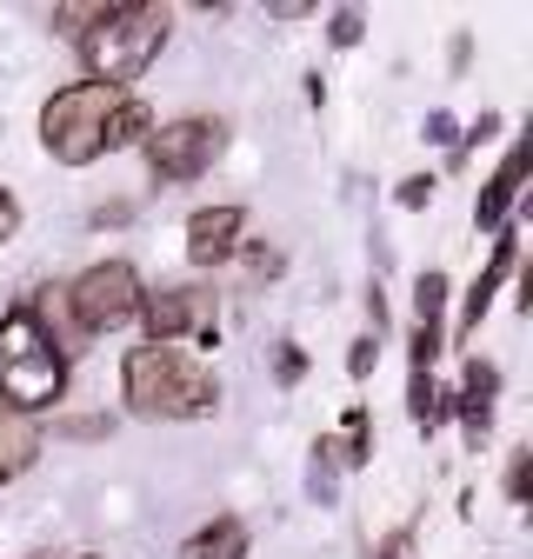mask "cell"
<instances>
[{
  "label": "cell",
  "mask_w": 533,
  "mask_h": 559,
  "mask_svg": "<svg viewBox=\"0 0 533 559\" xmlns=\"http://www.w3.org/2000/svg\"><path fill=\"white\" fill-rule=\"evenodd\" d=\"M120 380H127V400H133L141 419H200L221 400L208 367H193L180 346H133Z\"/></svg>",
  "instance_id": "6da1fadb"
},
{
  "label": "cell",
  "mask_w": 533,
  "mask_h": 559,
  "mask_svg": "<svg viewBox=\"0 0 533 559\" xmlns=\"http://www.w3.org/2000/svg\"><path fill=\"white\" fill-rule=\"evenodd\" d=\"M67 386V360L54 333L21 307L0 320V400H8L14 413H34V406H54Z\"/></svg>",
  "instance_id": "7a4b0ae2"
},
{
  "label": "cell",
  "mask_w": 533,
  "mask_h": 559,
  "mask_svg": "<svg viewBox=\"0 0 533 559\" xmlns=\"http://www.w3.org/2000/svg\"><path fill=\"white\" fill-rule=\"evenodd\" d=\"M167 40V14L161 8H100L81 34V53L94 67V81L100 87H127V81H141L147 74V60L161 53Z\"/></svg>",
  "instance_id": "3957f363"
},
{
  "label": "cell",
  "mask_w": 533,
  "mask_h": 559,
  "mask_svg": "<svg viewBox=\"0 0 533 559\" xmlns=\"http://www.w3.org/2000/svg\"><path fill=\"white\" fill-rule=\"evenodd\" d=\"M127 94L100 87V81H74V87H60L40 114V140H47V154L67 160V167H87L94 154H107V127L120 114Z\"/></svg>",
  "instance_id": "277c9868"
},
{
  "label": "cell",
  "mask_w": 533,
  "mask_h": 559,
  "mask_svg": "<svg viewBox=\"0 0 533 559\" xmlns=\"http://www.w3.org/2000/svg\"><path fill=\"white\" fill-rule=\"evenodd\" d=\"M67 313H74V333H107V326H127L133 313H141V273H133L127 260H107V266H87L74 287L60 294Z\"/></svg>",
  "instance_id": "5b68a950"
},
{
  "label": "cell",
  "mask_w": 533,
  "mask_h": 559,
  "mask_svg": "<svg viewBox=\"0 0 533 559\" xmlns=\"http://www.w3.org/2000/svg\"><path fill=\"white\" fill-rule=\"evenodd\" d=\"M227 147V127L221 120H167L147 133V167L161 180H193V174H208Z\"/></svg>",
  "instance_id": "8992f818"
},
{
  "label": "cell",
  "mask_w": 533,
  "mask_h": 559,
  "mask_svg": "<svg viewBox=\"0 0 533 559\" xmlns=\"http://www.w3.org/2000/svg\"><path fill=\"white\" fill-rule=\"evenodd\" d=\"M141 320H147V346H174V340H208L214 346V294L200 287H167V294H147L141 300Z\"/></svg>",
  "instance_id": "52a82bcc"
},
{
  "label": "cell",
  "mask_w": 533,
  "mask_h": 559,
  "mask_svg": "<svg viewBox=\"0 0 533 559\" xmlns=\"http://www.w3.org/2000/svg\"><path fill=\"white\" fill-rule=\"evenodd\" d=\"M240 247V206H200L187 221V260L193 266H221Z\"/></svg>",
  "instance_id": "ba28073f"
},
{
  "label": "cell",
  "mask_w": 533,
  "mask_h": 559,
  "mask_svg": "<svg viewBox=\"0 0 533 559\" xmlns=\"http://www.w3.org/2000/svg\"><path fill=\"white\" fill-rule=\"evenodd\" d=\"M494 393H500V373L487 367V360H474L460 373V393H453V413H460V427H466V440H487V427H494Z\"/></svg>",
  "instance_id": "9c48e42d"
},
{
  "label": "cell",
  "mask_w": 533,
  "mask_h": 559,
  "mask_svg": "<svg viewBox=\"0 0 533 559\" xmlns=\"http://www.w3.org/2000/svg\"><path fill=\"white\" fill-rule=\"evenodd\" d=\"M40 453V427H34V413H14V406H0V479H14L27 473Z\"/></svg>",
  "instance_id": "30bf717a"
},
{
  "label": "cell",
  "mask_w": 533,
  "mask_h": 559,
  "mask_svg": "<svg viewBox=\"0 0 533 559\" xmlns=\"http://www.w3.org/2000/svg\"><path fill=\"white\" fill-rule=\"evenodd\" d=\"M507 273H513V240H500V247H494V260H487V273L474 280V287H466V307H460V333H474V326H481V313L494 307V287H500Z\"/></svg>",
  "instance_id": "8fae6325"
},
{
  "label": "cell",
  "mask_w": 533,
  "mask_h": 559,
  "mask_svg": "<svg viewBox=\"0 0 533 559\" xmlns=\"http://www.w3.org/2000/svg\"><path fill=\"white\" fill-rule=\"evenodd\" d=\"M180 559H247V526H240V520H214V526H200V533L180 546Z\"/></svg>",
  "instance_id": "7c38bea8"
},
{
  "label": "cell",
  "mask_w": 533,
  "mask_h": 559,
  "mask_svg": "<svg viewBox=\"0 0 533 559\" xmlns=\"http://www.w3.org/2000/svg\"><path fill=\"white\" fill-rule=\"evenodd\" d=\"M520 167H526V154H507V167L487 180V193H481V227H500L507 221V206L520 193Z\"/></svg>",
  "instance_id": "4fadbf2b"
},
{
  "label": "cell",
  "mask_w": 533,
  "mask_h": 559,
  "mask_svg": "<svg viewBox=\"0 0 533 559\" xmlns=\"http://www.w3.org/2000/svg\"><path fill=\"white\" fill-rule=\"evenodd\" d=\"M407 413H414V427H421V433H434V427H440L447 393L434 386V373H414V380H407Z\"/></svg>",
  "instance_id": "5bb4252c"
},
{
  "label": "cell",
  "mask_w": 533,
  "mask_h": 559,
  "mask_svg": "<svg viewBox=\"0 0 533 559\" xmlns=\"http://www.w3.org/2000/svg\"><path fill=\"white\" fill-rule=\"evenodd\" d=\"M333 447V460H341V466H360L367 453H374V440H367V413L354 406L347 419H341V440H327Z\"/></svg>",
  "instance_id": "9a60e30c"
},
{
  "label": "cell",
  "mask_w": 533,
  "mask_h": 559,
  "mask_svg": "<svg viewBox=\"0 0 533 559\" xmlns=\"http://www.w3.org/2000/svg\"><path fill=\"white\" fill-rule=\"evenodd\" d=\"M414 313L427 333H440V313H447V280L440 273H421V287H414Z\"/></svg>",
  "instance_id": "2e32d148"
},
{
  "label": "cell",
  "mask_w": 533,
  "mask_h": 559,
  "mask_svg": "<svg viewBox=\"0 0 533 559\" xmlns=\"http://www.w3.org/2000/svg\"><path fill=\"white\" fill-rule=\"evenodd\" d=\"M274 373H281V386H294V380L307 373V360H300V346H281V354H274Z\"/></svg>",
  "instance_id": "e0dca14e"
},
{
  "label": "cell",
  "mask_w": 533,
  "mask_h": 559,
  "mask_svg": "<svg viewBox=\"0 0 533 559\" xmlns=\"http://www.w3.org/2000/svg\"><path fill=\"white\" fill-rule=\"evenodd\" d=\"M354 40H360V14L341 8V14H333V47H354Z\"/></svg>",
  "instance_id": "ac0fdd59"
},
{
  "label": "cell",
  "mask_w": 533,
  "mask_h": 559,
  "mask_svg": "<svg viewBox=\"0 0 533 559\" xmlns=\"http://www.w3.org/2000/svg\"><path fill=\"white\" fill-rule=\"evenodd\" d=\"M374 360H380V340H360L354 354H347V367H354V380H367L374 373Z\"/></svg>",
  "instance_id": "d6986e66"
},
{
  "label": "cell",
  "mask_w": 533,
  "mask_h": 559,
  "mask_svg": "<svg viewBox=\"0 0 533 559\" xmlns=\"http://www.w3.org/2000/svg\"><path fill=\"white\" fill-rule=\"evenodd\" d=\"M14 227H21V206H14L8 187H0V240H14Z\"/></svg>",
  "instance_id": "ffe728a7"
},
{
  "label": "cell",
  "mask_w": 533,
  "mask_h": 559,
  "mask_svg": "<svg viewBox=\"0 0 533 559\" xmlns=\"http://www.w3.org/2000/svg\"><path fill=\"white\" fill-rule=\"evenodd\" d=\"M434 200V180H400V206H427Z\"/></svg>",
  "instance_id": "44dd1931"
},
{
  "label": "cell",
  "mask_w": 533,
  "mask_h": 559,
  "mask_svg": "<svg viewBox=\"0 0 533 559\" xmlns=\"http://www.w3.org/2000/svg\"><path fill=\"white\" fill-rule=\"evenodd\" d=\"M507 486H513V500H526V486H533V460H526V453L513 460V473H507Z\"/></svg>",
  "instance_id": "7402d4cb"
},
{
  "label": "cell",
  "mask_w": 533,
  "mask_h": 559,
  "mask_svg": "<svg viewBox=\"0 0 533 559\" xmlns=\"http://www.w3.org/2000/svg\"><path fill=\"white\" fill-rule=\"evenodd\" d=\"M67 433H74V440H100L107 419H67Z\"/></svg>",
  "instance_id": "603a6c76"
},
{
  "label": "cell",
  "mask_w": 533,
  "mask_h": 559,
  "mask_svg": "<svg viewBox=\"0 0 533 559\" xmlns=\"http://www.w3.org/2000/svg\"><path fill=\"white\" fill-rule=\"evenodd\" d=\"M247 260H253V273H281V253H274V247H253Z\"/></svg>",
  "instance_id": "cb8c5ba5"
},
{
  "label": "cell",
  "mask_w": 533,
  "mask_h": 559,
  "mask_svg": "<svg viewBox=\"0 0 533 559\" xmlns=\"http://www.w3.org/2000/svg\"><path fill=\"white\" fill-rule=\"evenodd\" d=\"M380 559H414V546H407V533H393V539L380 546Z\"/></svg>",
  "instance_id": "d4e9b609"
}]
</instances>
